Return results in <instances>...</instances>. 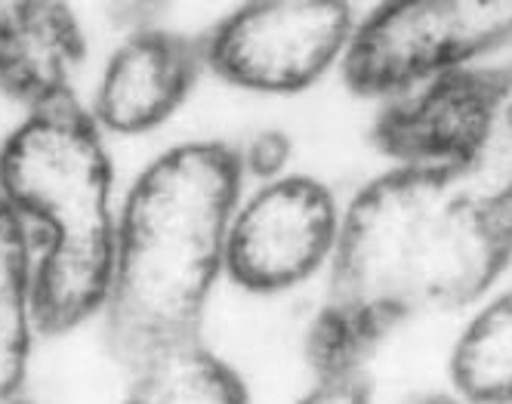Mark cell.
Returning <instances> with one entry per match:
<instances>
[{"label":"cell","instance_id":"obj_1","mask_svg":"<svg viewBox=\"0 0 512 404\" xmlns=\"http://www.w3.org/2000/svg\"><path fill=\"white\" fill-rule=\"evenodd\" d=\"M509 263L512 204L460 170L395 164L343 210L309 367L315 377L364 371L398 324L482 303Z\"/></svg>","mask_w":512,"mask_h":404},{"label":"cell","instance_id":"obj_2","mask_svg":"<svg viewBox=\"0 0 512 404\" xmlns=\"http://www.w3.org/2000/svg\"><path fill=\"white\" fill-rule=\"evenodd\" d=\"M235 145L182 142L130 189L108 287V346L130 371L195 340L210 293L226 275V241L244 189Z\"/></svg>","mask_w":512,"mask_h":404},{"label":"cell","instance_id":"obj_3","mask_svg":"<svg viewBox=\"0 0 512 404\" xmlns=\"http://www.w3.org/2000/svg\"><path fill=\"white\" fill-rule=\"evenodd\" d=\"M112 179L102 127L75 96L34 108L0 145V198L44 247L31 297L44 334L75 330L108 300L118 247Z\"/></svg>","mask_w":512,"mask_h":404},{"label":"cell","instance_id":"obj_4","mask_svg":"<svg viewBox=\"0 0 512 404\" xmlns=\"http://www.w3.org/2000/svg\"><path fill=\"white\" fill-rule=\"evenodd\" d=\"M512 44V0H377L358 16L340 78L361 99H392Z\"/></svg>","mask_w":512,"mask_h":404},{"label":"cell","instance_id":"obj_5","mask_svg":"<svg viewBox=\"0 0 512 404\" xmlns=\"http://www.w3.org/2000/svg\"><path fill=\"white\" fill-rule=\"evenodd\" d=\"M352 0H241L198 38L204 68L260 96H297L321 84L355 38Z\"/></svg>","mask_w":512,"mask_h":404},{"label":"cell","instance_id":"obj_6","mask_svg":"<svg viewBox=\"0 0 512 404\" xmlns=\"http://www.w3.org/2000/svg\"><path fill=\"white\" fill-rule=\"evenodd\" d=\"M340 223L343 210L321 179L306 173L266 179L235 207L226 275L253 297L297 290L331 266Z\"/></svg>","mask_w":512,"mask_h":404},{"label":"cell","instance_id":"obj_7","mask_svg":"<svg viewBox=\"0 0 512 404\" xmlns=\"http://www.w3.org/2000/svg\"><path fill=\"white\" fill-rule=\"evenodd\" d=\"M494 68L451 71L386 99L371 130L374 145L392 164L469 173L491 121Z\"/></svg>","mask_w":512,"mask_h":404},{"label":"cell","instance_id":"obj_8","mask_svg":"<svg viewBox=\"0 0 512 404\" xmlns=\"http://www.w3.org/2000/svg\"><path fill=\"white\" fill-rule=\"evenodd\" d=\"M204 68L201 44L167 25L133 31L105 62L93 96V118L121 136L167 124L195 90Z\"/></svg>","mask_w":512,"mask_h":404},{"label":"cell","instance_id":"obj_9","mask_svg":"<svg viewBox=\"0 0 512 404\" xmlns=\"http://www.w3.org/2000/svg\"><path fill=\"white\" fill-rule=\"evenodd\" d=\"M87 56L84 28L68 0H0V93L28 112L75 96Z\"/></svg>","mask_w":512,"mask_h":404},{"label":"cell","instance_id":"obj_10","mask_svg":"<svg viewBox=\"0 0 512 404\" xmlns=\"http://www.w3.org/2000/svg\"><path fill=\"white\" fill-rule=\"evenodd\" d=\"M133 374L127 404H250L238 371L201 337L152 355Z\"/></svg>","mask_w":512,"mask_h":404},{"label":"cell","instance_id":"obj_11","mask_svg":"<svg viewBox=\"0 0 512 404\" xmlns=\"http://www.w3.org/2000/svg\"><path fill=\"white\" fill-rule=\"evenodd\" d=\"M31 244L28 226L0 198V401L22 392L25 383L34 324Z\"/></svg>","mask_w":512,"mask_h":404},{"label":"cell","instance_id":"obj_12","mask_svg":"<svg viewBox=\"0 0 512 404\" xmlns=\"http://www.w3.org/2000/svg\"><path fill=\"white\" fill-rule=\"evenodd\" d=\"M451 380L469 404H512V287L485 300L463 327Z\"/></svg>","mask_w":512,"mask_h":404},{"label":"cell","instance_id":"obj_13","mask_svg":"<svg viewBox=\"0 0 512 404\" xmlns=\"http://www.w3.org/2000/svg\"><path fill=\"white\" fill-rule=\"evenodd\" d=\"M466 176L488 195L512 204V65L494 68V96L485 145Z\"/></svg>","mask_w":512,"mask_h":404},{"label":"cell","instance_id":"obj_14","mask_svg":"<svg viewBox=\"0 0 512 404\" xmlns=\"http://www.w3.org/2000/svg\"><path fill=\"white\" fill-rule=\"evenodd\" d=\"M238 155H241V167L247 179L266 182V179L287 173L290 158H294V142L281 130H263V133H256L244 149H238Z\"/></svg>","mask_w":512,"mask_h":404},{"label":"cell","instance_id":"obj_15","mask_svg":"<svg viewBox=\"0 0 512 404\" xmlns=\"http://www.w3.org/2000/svg\"><path fill=\"white\" fill-rule=\"evenodd\" d=\"M297 404H371V383L364 371L315 377V386Z\"/></svg>","mask_w":512,"mask_h":404},{"label":"cell","instance_id":"obj_16","mask_svg":"<svg viewBox=\"0 0 512 404\" xmlns=\"http://www.w3.org/2000/svg\"><path fill=\"white\" fill-rule=\"evenodd\" d=\"M173 0H108V16L127 34L161 28Z\"/></svg>","mask_w":512,"mask_h":404},{"label":"cell","instance_id":"obj_17","mask_svg":"<svg viewBox=\"0 0 512 404\" xmlns=\"http://www.w3.org/2000/svg\"><path fill=\"white\" fill-rule=\"evenodd\" d=\"M398 404H469L466 398H457V395H448V392H417V395H408L405 401Z\"/></svg>","mask_w":512,"mask_h":404},{"label":"cell","instance_id":"obj_18","mask_svg":"<svg viewBox=\"0 0 512 404\" xmlns=\"http://www.w3.org/2000/svg\"><path fill=\"white\" fill-rule=\"evenodd\" d=\"M0 404H38V401H31L28 395H22V392H16V395H10L7 401H0Z\"/></svg>","mask_w":512,"mask_h":404}]
</instances>
